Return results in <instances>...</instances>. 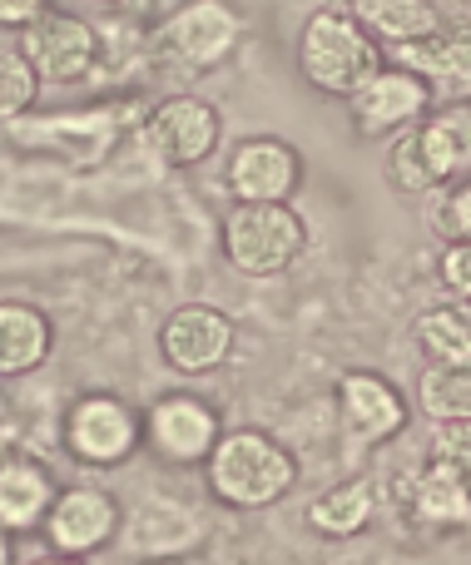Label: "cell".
Segmentation results:
<instances>
[{
  "instance_id": "3",
  "label": "cell",
  "mask_w": 471,
  "mask_h": 565,
  "mask_svg": "<svg viewBox=\"0 0 471 565\" xmlns=\"http://www.w3.org/2000/svg\"><path fill=\"white\" fill-rule=\"evenodd\" d=\"M244 40V10L234 0H179L149 35V55L179 75H208L228 65Z\"/></svg>"
},
{
  "instance_id": "31",
  "label": "cell",
  "mask_w": 471,
  "mask_h": 565,
  "mask_svg": "<svg viewBox=\"0 0 471 565\" xmlns=\"http://www.w3.org/2000/svg\"><path fill=\"white\" fill-rule=\"evenodd\" d=\"M139 565H189L184 556H154V561H139Z\"/></svg>"
},
{
  "instance_id": "28",
  "label": "cell",
  "mask_w": 471,
  "mask_h": 565,
  "mask_svg": "<svg viewBox=\"0 0 471 565\" xmlns=\"http://www.w3.org/2000/svg\"><path fill=\"white\" fill-rule=\"evenodd\" d=\"M50 10V0H0V30H25Z\"/></svg>"
},
{
  "instance_id": "18",
  "label": "cell",
  "mask_w": 471,
  "mask_h": 565,
  "mask_svg": "<svg viewBox=\"0 0 471 565\" xmlns=\"http://www.w3.org/2000/svg\"><path fill=\"white\" fill-rule=\"evenodd\" d=\"M343 10L387 50L422 45L442 30V10L437 0H343Z\"/></svg>"
},
{
  "instance_id": "8",
  "label": "cell",
  "mask_w": 471,
  "mask_h": 565,
  "mask_svg": "<svg viewBox=\"0 0 471 565\" xmlns=\"http://www.w3.org/2000/svg\"><path fill=\"white\" fill-rule=\"evenodd\" d=\"M119 531H125V511H119V501L109 497L105 487H60L40 536H45V546L60 551V556L89 561L105 546H115Z\"/></svg>"
},
{
  "instance_id": "14",
  "label": "cell",
  "mask_w": 471,
  "mask_h": 565,
  "mask_svg": "<svg viewBox=\"0 0 471 565\" xmlns=\"http://www.w3.org/2000/svg\"><path fill=\"white\" fill-rule=\"evenodd\" d=\"M60 497L55 471L30 451H0V531L25 536L40 531Z\"/></svg>"
},
{
  "instance_id": "24",
  "label": "cell",
  "mask_w": 471,
  "mask_h": 565,
  "mask_svg": "<svg viewBox=\"0 0 471 565\" xmlns=\"http://www.w3.org/2000/svg\"><path fill=\"white\" fill-rule=\"evenodd\" d=\"M40 99V75L20 45H0V125H15Z\"/></svg>"
},
{
  "instance_id": "5",
  "label": "cell",
  "mask_w": 471,
  "mask_h": 565,
  "mask_svg": "<svg viewBox=\"0 0 471 565\" xmlns=\"http://www.w3.org/2000/svg\"><path fill=\"white\" fill-rule=\"evenodd\" d=\"M60 441L79 467H125L139 447H144V412H135L119 392H79L65 407L60 422Z\"/></svg>"
},
{
  "instance_id": "19",
  "label": "cell",
  "mask_w": 471,
  "mask_h": 565,
  "mask_svg": "<svg viewBox=\"0 0 471 565\" xmlns=\"http://www.w3.org/2000/svg\"><path fill=\"white\" fill-rule=\"evenodd\" d=\"M125 541L135 551H144V561L154 556H184L199 541V521L174 501H149V507L125 516Z\"/></svg>"
},
{
  "instance_id": "16",
  "label": "cell",
  "mask_w": 471,
  "mask_h": 565,
  "mask_svg": "<svg viewBox=\"0 0 471 565\" xmlns=\"http://www.w3.org/2000/svg\"><path fill=\"white\" fill-rule=\"evenodd\" d=\"M397 65L417 70L442 105H471V25H442L422 45L397 50Z\"/></svg>"
},
{
  "instance_id": "2",
  "label": "cell",
  "mask_w": 471,
  "mask_h": 565,
  "mask_svg": "<svg viewBox=\"0 0 471 565\" xmlns=\"http://www.w3.org/2000/svg\"><path fill=\"white\" fill-rule=\"evenodd\" d=\"M383 70V45L347 15L338 10H313L298 35V75L333 99H353L367 79Z\"/></svg>"
},
{
  "instance_id": "33",
  "label": "cell",
  "mask_w": 471,
  "mask_h": 565,
  "mask_svg": "<svg viewBox=\"0 0 471 565\" xmlns=\"http://www.w3.org/2000/svg\"><path fill=\"white\" fill-rule=\"evenodd\" d=\"M0 382H6V377H0Z\"/></svg>"
},
{
  "instance_id": "10",
  "label": "cell",
  "mask_w": 471,
  "mask_h": 565,
  "mask_svg": "<svg viewBox=\"0 0 471 565\" xmlns=\"http://www.w3.org/2000/svg\"><path fill=\"white\" fill-rule=\"evenodd\" d=\"M224 179L234 204H293L303 184V154L278 135H248L228 154Z\"/></svg>"
},
{
  "instance_id": "22",
  "label": "cell",
  "mask_w": 471,
  "mask_h": 565,
  "mask_svg": "<svg viewBox=\"0 0 471 565\" xmlns=\"http://www.w3.org/2000/svg\"><path fill=\"white\" fill-rule=\"evenodd\" d=\"M417 412L432 427L471 422V362H427V372L417 377Z\"/></svg>"
},
{
  "instance_id": "27",
  "label": "cell",
  "mask_w": 471,
  "mask_h": 565,
  "mask_svg": "<svg viewBox=\"0 0 471 565\" xmlns=\"http://www.w3.org/2000/svg\"><path fill=\"white\" fill-rule=\"evenodd\" d=\"M442 282L457 292V298L471 302V238H452V244L442 248Z\"/></svg>"
},
{
  "instance_id": "17",
  "label": "cell",
  "mask_w": 471,
  "mask_h": 565,
  "mask_svg": "<svg viewBox=\"0 0 471 565\" xmlns=\"http://www.w3.org/2000/svg\"><path fill=\"white\" fill-rule=\"evenodd\" d=\"M55 322L25 298H0V377H30L50 362Z\"/></svg>"
},
{
  "instance_id": "11",
  "label": "cell",
  "mask_w": 471,
  "mask_h": 565,
  "mask_svg": "<svg viewBox=\"0 0 471 565\" xmlns=\"http://www.w3.org/2000/svg\"><path fill=\"white\" fill-rule=\"evenodd\" d=\"M432 105H437L432 85L407 65H383L353 99H347V109H353V129L363 139L403 135V129L422 125V119L432 115Z\"/></svg>"
},
{
  "instance_id": "15",
  "label": "cell",
  "mask_w": 471,
  "mask_h": 565,
  "mask_svg": "<svg viewBox=\"0 0 471 565\" xmlns=\"http://www.w3.org/2000/svg\"><path fill=\"white\" fill-rule=\"evenodd\" d=\"M413 145L432 189L471 179V105H437L422 125H413Z\"/></svg>"
},
{
  "instance_id": "1",
  "label": "cell",
  "mask_w": 471,
  "mask_h": 565,
  "mask_svg": "<svg viewBox=\"0 0 471 565\" xmlns=\"http://www.w3.org/2000/svg\"><path fill=\"white\" fill-rule=\"evenodd\" d=\"M214 501L234 511H268L298 487V457L264 427H234L204 461Z\"/></svg>"
},
{
  "instance_id": "20",
  "label": "cell",
  "mask_w": 471,
  "mask_h": 565,
  "mask_svg": "<svg viewBox=\"0 0 471 565\" xmlns=\"http://www.w3.org/2000/svg\"><path fill=\"white\" fill-rule=\"evenodd\" d=\"M377 516V487L367 477H353V481H338L328 487L323 497L308 507V526L328 541H347L357 531H367Z\"/></svg>"
},
{
  "instance_id": "9",
  "label": "cell",
  "mask_w": 471,
  "mask_h": 565,
  "mask_svg": "<svg viewBox=\"0 0 471 565\" xmlns=\"http://www.w3.org/2000/svg\"><path fill=\"white\" fill-rule=\"evenodd\" d=\"M20 50L35 65L40 85H79L99 65V35L89 20L69 10H45L35 25L20 30Z\"/></svg>"
},
{
  "instance_id": "4",
  "label": "cell",
  "mask_w": 471,
  "mask_h": 565,
  "mask_svg": "<svg viewBox=\"0 0 471 565\" xmlns=\"http://www.w3.org/2000/svg\"><path fill=\"white\" fill-rule=\"evenodd\" d=\"M218 244L234 274L278 278L303 258L308 224L293 204H234L218 224Z\"/></svg>"
},
{
  "instance_id": "12",
  "label": "cell",
  "mask_w": 471,
  "mask_h": 565,
  "mask_svg": "<svg viewBox=\"0 0 471 565\" xmlns=\"http://www.w3.org/2000/svg\"><path fill=\"white\" fill-rule=\"evenodd\" d=\"M224 139V119L199 95H169L144 115V145L164 159L169 169H194Z\"/></svg>"
},
{
  "instance_id": "30",
  "label": "cell",
  "mask_w": 471,
  "mask_h": 565,
  "mask_svg": "<svg viewBox=\"0 0 471 565\" xmlns=\"http://www.w3.org/2000/svg\"><path fill=\"white\" fill-rule=\"evenodd\" d=\"M0 565H15V536L0 531Z\"/></svg>"
},
{
  "instance_id": "6",
  "label": "cell",
  "mask_w": 471,
  "mask_h": 565,
  "mask_svg": "<svg viewBox=\"0 0 471 565\" xmlns=\"http://www.w3.org/2000/svg\"><path fill=\"white\" fill-rule=\"evenodd\" d=\"M224 437V417L199 392H164L144 407V447L164 467H204Z\"/></svg>"
},
{
  "instance_id": "26",
  "label": "cell",
  "mask_w": 471,
  "mask_h": 565,
  "mask_svg": "<svg viewBox=\"0 0 471 565\" xmlns=\"http://www.w3.org/2000/svg\"><path fill=\"white\" fill-rule=\"evenodd\" d=\"M437 228H442L447 244H452V238H471V179L447 189L442 209H437Z\"/></svg>"
},
{
  "instance_id": "23",
  "label": "cell",
  "mask_w": 471,
  "mask_h": 565,
  "mask_svg": "<svg viewBox=\"0 0 471 565\" xmlns=\"http://www.w3.org/2000/svg\"><path fill=\"white\" fill-rule=\"evenodd\" d=\"M417 348L427 362H471V312L467 308H427L413 322Z\"/></svg>"
},
{
  "instance_id": "32",
  "label": "cell",
  "mask_w": 471,
  "mask_h": 565,
  "mask_svg": "<svg viewBox=\"0 0 471 565\" xmlns=\"http://www.w3.org/2000/svg\"><path fill=\"white\" fill-rule=\"evenodd\" d=\"M95 6H115V0H95Z\"/></svg>"
},
{
  "instance_id": "29",
  "label": "cell",
  "mask_w": 471,
  "mask_h": 565,
  "mask_svg": "<svg viewBox=\"0 0 471 565\" xmlns=\"http://www.w3.org/2000/svg\"><path fill=\"white\" fill-rule=\"evenodd\" d=\"M25 565H89V561H79V556H60V551H45V556H35V561H25Z\"/></svg>"
},
{
  "instance_id": "25",
  "label": "cell",
  "mask_w": 471,
  "mask_h": 565,
  "mask_svg": "<svg viewBox=\"0 0 471 565\" xmlns=\"http://www.w3.org/2000/svg\"><path fill=\"white\" fill-rule=\"evenodd\" d=\"M427 461H442L447 471H457L471 487V422H442V427H432Z\"/></svg>"
},
{
  "instance_id": "7",
  "label": "cell",
  "mask_w": 471,
  "mask_h": 565,
  "mask_svg": "<svg viewBox=\"0 0 471 565\" xmlns=\"http://www.w3.org/2000/svg\"><path fill=\"white\" fill-rule=\"evenodd\" d=\"M238 328L224 308L214 302H179L164 322H159V358L179 372V377H208L234 358Z\"/></svg>"
},
{
  "instance_id": "13",
  "label": "cell",
  "mask_w": 471,
  "mask_h": 565,
  "mask_svg": "<svg viewBox=\"0 0 471 565\" xmlns=\"http://www.w3.org/2000/svg\"><path fill=\"white\" fill-rule=\"evenodd\" d=\"M407 417H413V407L397 392V382H387L383 372L353 367L338 377V422H343L347 441L383 447V441H393L407 427Z\"/></svg>"
},
{
  "instance_id": "21",
  "label": "cell",
  "mask_w": 471,
  "mask_h": 565,
  "mask_svg": "<svg viewBox=\"0 0 471 565\" xmlns=\"http://www.w3.org/2000/svg\"><path fill=\"white\" fill-rule=\"evenodd\" d=\"M413 516L437 531H462L471 526V487L442 461H427L413 481Z\"/></svg>"
}]
</instances>
